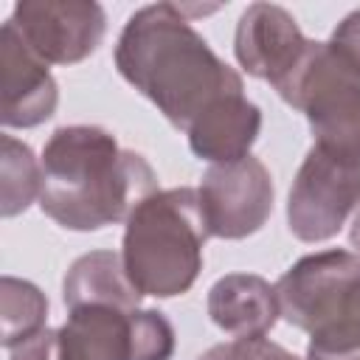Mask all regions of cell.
I'll return each mask as SVG.
<instances>
[{"label":"cell","mask_w":360,"mask_h":360,"mask_svg":"<svg viewBox=\"0 0 360 360\" xmlns=\"http://www.w3.org/2000/svg\"><path fill=\"white\" fill-rule=\"evenodd\" d=\"M329 45H332L346 62H352V65L360 70V8L352 11V14H346V17L338 22V28L332 31Z\"/></svg>","instance_id":"obj_18"},{"label":"cell","mask_w":360,"mask_h":360,"mask_svg":"<svg viewBox=\"0 0 360 360\" xmlns=\"http://www.w3.org/2000/svg\"><path fill=\"white\" fill-rule=\"evenodd\" d=\"M3 155H0V214L17 217L22 214L34 200H39L42 191V163H37L28 143L3 135L0 138Z\"/></svg>","instance_id":"obj_15"},{"label":"cell","mask_w":360,"mask_h":360,"mask_svg":"<svg viewBox=\"0 0 360 360\" xmlns=\"http://www.w3.org/2000/svg\"><path fill=\"white\" fill-rule=\"evenodd\" d=\"M0 307H3V346L14 349L45 329L48 298L31 281L3 276L0 281Z\"/></svg>","instance_id":"obj_16"},{"label":"cell","mask_w":360,"mask_h":360,"mask_svg":"<svg viewBox=\"0 0 360 360\" xmlns=\"http://www.w3.org/2000/svg\"><path fill=\"white\" fill-rule=\"evenodd\" d=\"M262 132V110L245 98V93L225 96L214 101L188 127V146L200 160L208 163H236L250 155Z\"/></svg>","instance_id":"obj_13"},{"label":"cell","mask_w":360,"mask_h":360,"mask_svg":"<svg viewBox=\"0 0 360 360\" xmlns=\"http://www.w3.org/2000/svg\"><path fill=\"white\" fill-rule=\"evenodd\" d=\"M174 326L158 309L132 312V360H172L174 354Z\"/></svg>","instance_id":"obj_17"},{"label":"cell","mask_w":360,"mask_h":360,"mask_svg":"<svg viewBox=\"0 0 360 360\" xmlns=\"http://www.w3.org/2000/svg\"><path fill=\"white\" fill-rule=\"evenodd\" d=\"M132 312L107 304L68 309L56 329V360H132Z\"/></svg>","instance_id":"obj_11"},{"label":"cell","mask_w":360,"mask_h":360,"mask_svg":"<svg viewBox=\"0 0 360 360\" xmlns=\"http://www.w3.org/2000/svg\"><path fill=\"white\" fill-rule=\"evenodd\" d=\"M208 236L245 239L273 214V177L267 166L248 155L236 163H217L202 174L197 188Z\"/></svg>","instance_id":"obj_8"},{"label":"cell","mask_w":360,"mask_h":360,"mask_svg":"<svg viewBox=\"0 0 360 360\" xmlns=\"http://www.w3.org/2000/svg\"><path fill=\"white\" fill-rule=\"evenodd\" d=\"M62 301L68 309L84 304H107L132 312L141 304V292L127 278L121 253L90 250L68 267L62 281Z\"/></svg>","instance_id":"obj_14"},{"label":"cell","mask_w":360,"mask_h":360,"mask_svg":"<svg viewBox=\"0 0 360 360\" xmlns=\"http://www.w3.org/2000/svg\"><path fill=\"white\" fill-rule=\"evenodd\" d=\"M357 205L360 160L312 143L287 197V225L292 236L301 242H326L338 236Z\"/></svg>","instance_id":"obj_6"},{"label":"cell","mask_w":360,"mask_h":360,"mask_svg":"<svg viewBox=\"0 0 360 360\" xmlns=\"http://www.w3.org/2000/svg\"><path fill=\"white\" fill-rule=\"evenodd\" d=\"M197 360H236L233 340H231V343H217V346H211V349H208V352H202Z\"/></svg>","instance_id":"obj_22"},{"label":"cell","mask_w":360,"mask_h":360,"mask_svg":"<svg viewBox=\"0 0 360 360\" xmlns=\"http://www.w3.org/2000/svg\"><path fill=\"white\" fill-rule=\"evenodd\" d=\"M349 242H352V248L360 253V211L354 214V222H352V231H349Z\"/></svg>","instance_id":"obj_23"},{"label":"cell","mask_w":360,"mask_h":360,"mask_svg":"<svg viewBox=\"0 0 360 360\" xmlns=\"http://www.w3.org/2000/svg\"><path fill=\"white\" fill-rule=\"evenodd\" d=\"M233 352L236 360H301L292 352H287L284 346L267 340V338H245V340H233Z\"/></svg>","instance_id":"obj_19"},{"label":"cell","mask_w":360,"mask_h":360,"mask_svg":"<svg viewBox=\"0 0 360 360\" xmlns=\"http://www.w3.org/2000/svg\"><path fill=\"white\" fill-rule=\"evenodd\" d=\"M208 225L197 188H163L149 194L127 217L121 262L141 295L174 298L194 287L202 270Z\"/></svg>","instance_id":"obj_3"},{"label":"cell","mask_w":360,"mask_h":360,"mask_svg":"<svg viewBox=\"0 0 360 360\" xmlns=\"http://www.w3.org/2000/svg\"><path fill=\"white\" fill-rule=\"evenodd\" d=\"M0 70H3V127L31 129L45 124L59 104V87L48 65L22 42L14 25L6 20L0 31Z\"/></svg>","instance_id":"obj_10"},{"label":"cell","mask_w":360,"mask_h":360,"mask_svg":"<svg viewBox=\"0 0 360 360\" xmlns=\"http://www.w3.org/2000/svg\"><path fill=\"white\" fill-rule=\"evenodd\" d=\"M276 93L307 115L318 146L360 160V70L329 42L309 39L298 68Z\"/></svg>","instance_id":"obj_5"},{"label":"cell","mask_w":360,"mask_h":360,"mask_svg":"<svg viewBox=\"0 0 360 360\" xmlns=\"http://www.w3.org/2000/svg\"><path fill=\"white\" fill-rule=\"evenodd\" d=\"M307 360H360V349H354V352H323V349H307Z\"/></svg>","instance_id":"obj_21"},{"label":"cell","mask_w":360,"mask_h":360,"mask_svg":"<svg viewBox=\"0 0 360 360\" xmlns=\"http://www.w3.org/2000/svg\"><path fill=\"white\" fill-rule=\"evenodd\" d=\"M278 312L309 335L307 349H360V256L352 250H321L298 259L278 281Z\"/></svg>","instance_id":"obj_4"},{"label":"cell","mask_w":360,"mask_h":360,"mask_svg":"<svg viewBox=\"0 0 360 360\" xmlns=\"http://www.w3.org/2000/svg\"><path fill=\"white\" fill-rule=\"evenodd\" d=\"M115 68L183 132L214 101L245 93L242 76L211 51L174 3L143 6L127 20L115 45Z\"/></svg>","instance_id":"obj_1"},{"label":"cell","mask_w":360,"mask_h":360,"mask_svg":"<svg viewBox=\"0 0 360 360\" xmlns=\"http://www.w3.org/2000/svg\"><path fill=\"white\" fill-rule=\"evenodd\" d=\"M208 315L214 326L245 338H264L278 321V295L270 281L253 273H228L208 290Z\"/></svg>","instance_id":"obj_12"},{"label":"cell","mask_w":360,"mask_h":360,"mask_svg":"<svg viewBox=\"0 0 360 360\" xmlns=\"http://www.w3.org/2000/svg\"><path fill=\"white\" fill-rule=\"evenodd\" d=\"M309 39L295 17L273 3H253L242 11L233 37V53L242 70L267 82L273 90L298 68Z\"/></svg>","instance_id":"obj_9"},{"label":"cell","mask_w":360,"mask_h":360,"mask_svg":"<svg viewBox=\"0 0 360 360\" xmlns=\"http://www.w3.org/2000/svg\"><path fill=\"white\" fill-rule=\"evenodd\" d=\"M8 22L45 65L87 59L107 34V14L93 0H22Z\"/></svg>","instance_id":"obj_7"},{"label":"cell","mask_w":360,"mask_h":360,"mask_svg":"<svg viewBox=\"0 0 360 360\" xmlns=\"http://www.w3.org/2000/svg\"><path fill=\"white\" fill-rule=\"evenodd\" d=\"M39 208L68 231H101L158 191L143 155L121 149L115 135L93 124L53 129L42 149Z\"/></svg>","instance_id":"obj_2"},{"label":"cell","mask_w":360,"mask_h":360,"mask_svg":"<svg viewBox=\"0 0 360 360\" xmlns=\"http://www.w3.org/2000/svg\"><path fill=\"white\" fill-rule=\"evenodd\" d=\"M11 360H56V332L53 329H42L34 338H28L25 343L8 349Z\"/></svg>","instance_id":"obj_20"}]
</instances>
